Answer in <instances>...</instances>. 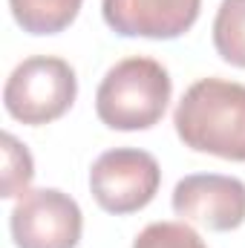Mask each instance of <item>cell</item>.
I'll return each mask as SVG.
<instances>
[{"label":"cell","instance_id":"1","mask_svg":"<svg viewBox=\"0 0 245 248\" xmlns=\"http://www.w3.org/2000/svg\"><path fill=\"white\" fill-rule=\"evenodd\" d=\"M184 147L228 162H245V84L202 78L184 90L173 113Z\"/></svg>","mask_w":245,"mask_h":248},{"label":"cell","instance_id":"2","mask_svg":"<svg viewBox=\"0 0 245 248\" xmlns=\"http://www.w3.org/2000/svg\"><path fill=\"white\" fill-rule=\"evenodd\" d=\"M173 81L153 58H124L107 69L95 90V116L110 130H150L162 122Z\"/></svg>","mask_w":245,"mask_h":248},{"label":"cell","instance_id":"3","mask_svg":"<svg viewBox=\"0 0 245 248\" xmlns=\"http://www.w3.org/2000/svg\"><path fill=\"white\" fill-rule=\"evenodd\" d=\"M78 78L75 69L55 55H32L17 63L3 87V107L20 124L41 127L75 104Z\"/></svg>","mask_w":245,"mask_h":248},{"label":"cell","instance_id":"4","mask_svg":"<svg viewBox=\"0 0 245 248\" xmlns=\"http://www.w3.org/2000/svg\"><path fill=\"white\" fill-rule=\"evenodd\" d=\"M162 185L156 156L138 147H116L101 153L90 170V190L101 211L127 217L153 202Z\"/></svg>","mask_w":245,"mask_h":248},{"label":"cell","instance_id":"5","mask_svg":"<svg viewBox=\"0 0 245 248\" xmlns=\"http://www.w3.org/2000/svg\"><path fill=\"white\" fill-rule=\"evenodd\" d=\"M9 228L17 248H75L84 231V217L69 193L38 187L17 199Z\"/></svg>","mask_w":245,"mask_h":248},{"label":"cell","instance_id":"6","mask_svg":"<svg viewBox=\"0 0 245 248\" xmlns=\"http://www.w3.org/2000/svg\"><path fill=\"white\" fill-rule=\"evenodd\" d=\"M176 217L208 231H234L245 222V182L222 173H190L170 199Z\"/></svg>","mask_w":245,"mask_h":248},{"label":"cell","instance_id":"7","mask_svg":"<svg viewBox=\"0 0 245 248\" xmlns=\"http://www.w3.org/2000/svg\"><path fill=\"white\" fill-rule=\"evenodd\" d=\"M202 0H101L104 23L122 38L173 41L199 20Z\"/></svg>","mask_w":245,"mask_h":248},{"label":"cell","instance_id":"8","mask_svg":"<svg viewBox=\"0 0 245 248\" xmlns=\"http://www.w3.org/2000/svg\"><path fill=\"white\" fill-rule=\"evenodd\" d=\"M84 0H9L12 17L29 35H58L72 26Z\"/></svg>","mask_w":245,"mask_h":248},{"label":"cell","instance_id":"9","mask_svg":"<svg viewBox=\"0 0 245 248\" xmlns=\"http://www.w3.org/2000/svg\"><path fill=\"white\" fill-rule=\"evenodd\" d=\"M214 46L219 58L245 69V0H222L214 17Z\"/></svg>","mask_w":245,"mask_h":248},{"label":"cell","instance_id":"10","mask_svg":"<svg viewBox=\"0 0 245 248\" xmlns=\"http://www.w3.org/2000/svg\"><path fill=\"white\" fill-rule=\"evenodd\" d=\"M32 179H35L32 153L12 133H3V196L15 199V196L29 193Z\"/></svg>","mask_w":245,"mask_h":248},{"label":"cell","instance_id":"11","mask_svg":"<svg viewBox=\"0 0 245 248\" xmlns=\"http://www.w3.org/2000/svg\"><path fill=\"white\" fill-rule=\"evenodd\" d=\"M133 248H208V246L184 222H153L136 237Z\"/></svg>","mask_w":245,"mask_h":248}]
</instances>
